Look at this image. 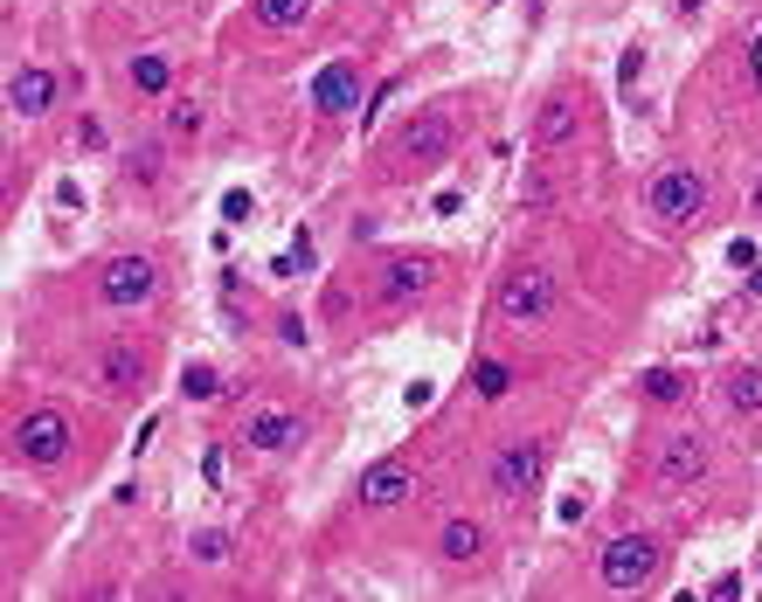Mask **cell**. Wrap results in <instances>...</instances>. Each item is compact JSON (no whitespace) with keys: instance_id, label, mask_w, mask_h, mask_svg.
<instances>
[{"instance_id":"cell-24","label":"cell","mask_w":762,"mask_h":602,"mask_svg":"<svg viewBox=\"0 0 762 602\" xmlns=\"http://www.w3.org/2000/svg\"><path fill=\"white\" fill-rule=\"evenodd\" d=\"M188 555H195V561H208V568H216V561H229V534H216V527H201V534L188 540Z\"/></svg>"},{"instance_id":"cell-26","label":"cell","mask_w":762,"mask_h":602,"mask_svg":"<svg viewBox=\"0 0 762 602\" xmlns=\"http://www.w3.org/2000/svg\"><path fill=\"white\" fill-rule=\"evenodd\" d=\"M728 264H742V271H755V243H749V235H734V243H728Z\"/></svg>"},{"instance_id":"cell-14","label":"cell","mask_w":762,"mask_h":602,"mask_svg":"<svg viewBox=\"0 0 762 602\" xmlns=\"http://www.w3.org/2000/svg\"><path fill=\"white\" fill-rule=\"evenodd\" d=\"M8 104H14V118H42L49 104H56V76H49L42 63L14 70V84H8Z\"/></svg>"},{"instance_id":"cell-16","label":"cell","mask_w":762,"mask_h":602,"mask_svg":"<svg viewBox=\"0 0 762 602\" xmlns=\"http://www.w3.org/2000/svg\"><path fill=\"white\" fill-rule=\"evenodd\" d=\"M575 139V97H547L534 112V146H562Z\"/></svg>"},{"instance_id":"cell-13","label":"cell","mask_w":762,"mask_h":602,"mask_svg":"<svg viewBox=\"0 0 762 602\" xmlns=\"http://www.w3.org/2000/svg\"><path fill=\"white\" fill-rule=\"evenodd\" d=\"M424 284H430V264H424V256H388L375 298H382V305H409V298H424Z\"/></svg>"},{"instance_id":"cell-7","label":"cell","mask_w":762,"mask_h":602,"mask_svg":"<svg viewBox=\"0 0 762 602\" xmlns=\"http://www.w3.org/2000/svg\"><path fill=\"white\" fill-rule=\"evenodd\" d=\"M409 492H416V464H409V457H382V464L361 471V506H375V513L403 506Z\"/></svg>"},{"instance_id":"cell-22","label":"cell","mask_w":762,"mask_h":602,"mask_svg":"<svg viewBox=\"0 0 762 602\" xmlns=\"http://www.w3.org/2000/svg\"><path fill=\"white\" fill-rule=\"evenodd\" d=\"M167 133L174 139H201V104H188V97L167 104Z\"/></svg>"},{"instance_id":"cell-4","label":"cell","mask_w":762,"mask_h":602,"mask_svg":"<svg viewBox=\"0 0 762 602\" xmlns=\"http://www.w3.org/2000/svg\"><path fill=\"white\" fill-rule=\"evenodd\" d=\"M14 457L63 464V457H70V415H63V409H29V415L14 423Z\"/></svg>"},{"instance_id":"cell-12","label":"cell","mask_w":762,"mask_h":602,"mask_svg":"<svg viewBox=\"0 0 762 602\" xmlns=\"http://www.w3.org/2000/svg\"><path fill=\"white\" fill-rule=\"evenodd\" d=\"M700 478H707V443H700V436H672L666 451H659V485L687 492V485H700Z\"/></svg>"},{"instance_id":"cell-17","label":"cell","mask_w":762,"mask_h":602,"mask_svg":"<svg viewBox=\"0 0 762 602\" xmlns=\"http://www.w3.org/2000/svg\"><path fill=\"white\" fill-rule=\"evenodd\" d=\"M728 409L734 415H762V368H734L728 374Z\"/></svg>"},{"instance_id":"cell-9","label":"cell","mask_w":762,"mask_h":602,"mask_svg":"<svg viewBox=\"0 0 762 602\" xmlns=\"http://www.w3.org/2000/svg\"><path fill=\"white\" fill-rule=\"evenodd\" d=\"M160 292V271L146 264V256H118V264H104V305H146Z\"/></svg>"},{"instance_id":"cell-21","label":"cell","mask_w":762,"mask_h":602,"mask_svg":"<svg viewBox=\"0 0 762 602\" xmlns=\"http://www.w3.org/2000/svg\"><path fill=\"white\" fill-rule=\"evenodd\" d=\"M471 388H479L486 402H499V395H507V388H513V374L499 368V360H479V368H471Z\"/></svg>"},{"instance_id":"cell-28","label":"cell","mask_w":762,"mask_h":602,"mask_svg":"<svg viewBox=\"0 0 762 602\" xmlns=\"http://www.w3.org/2000/svg\"><path fill=\"white\" fill-rule=\"evenodd\" d=\"M76 146L97 152V146H104V125H97V118H84V125H76Z\"/></svg>"},{"instance_id":"cell-1","label":"cell","mask_w":762,"mask_h":602,"mask_svg":"<svg viewBox=\"0 0 762 602\" xmlns=\"http://www.w3.org/2000/svg\"><path fill=\"white\" fill-rule=\"evenodd\" d=\"M659 540H651V534H617L610 547H603V555H596V582L603 589H645L651 582V574H659Z\"/></svg>"},{"instance_id":"cell-11","label":"cell","mask_w":762,"mask_h":602,"mask_svg":"<svg viewBox=\"0 0 762 602\" xmlns=\"http://www.w3.org/2000/svg\"><path fill=\"white\" fill-rule=\"evenodd\" d=\"M243 443H250V451H299V443H305V415L257 409L250 423H243Z\"/></svg>"},{"instance_id":"cell-8","label":"cell","mask_w":762,"mask_h":602,"mask_svg":"<svg viewBox=\"0 0 762 602\" xmlns=\"http://www.w3.org/2000/svg\"><path fill=\"white\" fill-rule=\"evenodd\" d=\"M97 388L104 395H139L146 388V353L133 347V339H112V347L97 353Z\"/></svg>"},{"instance_id":"cell-19","label":"cell","mask_w":762,"mask_h":602,"mask_svg":"<svg viewBox=\"0 0 762 602\" xmlns=\"http://www.w3.org/2000/svg\"><path fill=\"white\" fill-rule=\"evenodd\" d=\"M250 8H257L264 29H299V21L312 14V0H250Z\"/></svg>"},{"instance_id":"cell-6","label":"cell","mask_w":762,"mask_h":602,"mask_svg":"<svg viewBox=\"0 0 762 602\" xmlns=\"http://www.w3.org/2000/svg\"><path fill=\"white\" fill-rule=\"evenodd\" d=\"M547 471V443H507V451L492 457V492L499 499H528Z\"/></svg>"},{"instance_id":"cell-29","label":"cell","mask_w":762,"mask_h":602,"mask_svg":"<svg viewBox=\"0 0 762 602\" xmlns=\"http://www.w3.org/2000/svg\"><path fill=\"white\" fill-rule=\"evenodd\" d=\"M749 76H755V91H762V35H755V49H749Z\"/></svg>"},{"instance_id":"cell-3","label":"cell","mask_w":762,"mask_h":602,"mask_svg":"<svg viewBox=\"0 0 762 602\" xmlns=\"http://www.w3.org/2000/svg\"><path fill=\"white\" fill-rule=\"evenodd\" d=\"M451 139H458V118H451V112H424V118H416L409 133L396 139L388 167H396V173H409V167H437L443 152H451Z\"/></svg>"},{"instance_id":"cell-10","label":"cell","mask_w":762,"mask_h":602,"mask_svg":"<svg viewBox=\"0 0 762 602\" xmlns=\"http://www.w3.org/2000/svg\"><path fill=\"white\" fill-rule=\"evenodd\" d=\"M312 104H320L326 118L361 112V70H354V63H326L320 76H312Z\"/></svg>"},{"instance_id":"cell-15","label":"cell","mask_w":762,"mask_h":602,"mask_svg":"<svg viewBox=\"0 0 762 602\" xmlns=\"http://www.w3.org/2000/svg\"><path fill=\"white\" fill-rule=\"evenodd\" d=\"M437 555L451 561V568H471L486 555V527L479 519H443V534H437Z\"/></svg>"},{"instance_id":"cell-23","label":"cell","mask_w":762,"mask_h":602,"mask_svg":"<svg viewBox=\"0 0 762 602\" xmlns=\"http://www.w3.org/2000/svg\"><path fill=\"white\" fill-rule=\"evenodd\" d=\"M216 388H222V374H216V368H201V360H195L188 374H180V395H195V402H216Z\"/></svg>"},{"instance_id":"cell-2","label":"cell","mask_w":762,"mask_h":602,"mask_svg":"<svg viewBox=\"0 0 762 602\" xmlns=\"http://www.w3.org/2000/svg\"><path fill=\"white\" fill-rule=\"evenodd\" d=\"M492 305H499V319H513V326H541L547 311H555V277L547 271H507Z\"/></svg>"},{"instance_id":"cell-27","label":"cell","mask_w":762,"mask_h":602,"mask_svg":"<svg viewBox=\"0 0 762 602\" xmlns=\"http://www.w3.org/2000/svg\"><path fill=\"white\" fill-rule=\"evenodd\" d=\"M222 215H229V222H243V215H250V194H243V188H229V194H222Z\"/></svg>"},{"instance_id":"cell-18","label":"cell","mask_w":762,"mask_h":602,"mask_svg":"<svg viewBox=\"0 0 762 602\" xmlns=\"http://www.w3.org/2000/svg\"><path fill=\"white\" fill-rule=\"evenodd\" d=\"M167 84H174V63L167 56H139L133 63V91L139 97H167Z\"/></svg>"},{"instance_id":"cell-25","label":"cell","mask_w":762,"mask_h":602,"mask_svg":"<svg viewBox=\"0 0 762 602\" xmlns=\"http://www.w3.org/2000/svg\"><path fill=\"white\" fill-rule=\"evenodd\" d=\"M125 173H133V180H160V146H133V152H125Z\"/></svg>"},{"instance_id":"cell-30","label":"cell","mask_w":762,"mask_h":602,"mask_svg":"<svg viewBox=\"0 0 762 602\" xmlns=\"http://www.w3.org/2000/svg\"><path fill=\"white\" fill-rule=\"evenodd\" d=\"M749 201H755V215H762V180H755V194H749Z\"/></svg>"},{"instance_id":"cell-20","label":"cell","mask_w":762,"mask_h":602,"mask_svg":"<svg viewBox=\"0 0 762 602\" xmlns=\"http://www.w3.org/2000/svg\"><path fill=\"white\" fill-rule=\"evenodd\" d=\"M638 395L645 402H679V395H687V381H679L672 368H651V374H638Z\"/></svg>"},{"instance_id":"cell-5","label":"cell","mask_w":762,"mask_h":602,"mask_svg":"<svg viewBox=\"0 0 762 602\" xmlns=\"http://www.w3.org/2000/svg\"><path fill=\"white\" fill-rule=\"evenodd\" d=\"M700 208H707V180H700V173L672 167V173H659V180H651V215H659V222L687 229V222L700 215Z\"/></svg>"}]
</instances>
